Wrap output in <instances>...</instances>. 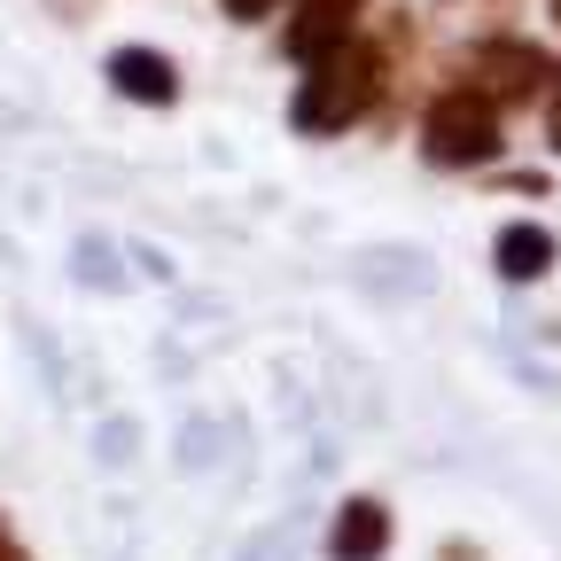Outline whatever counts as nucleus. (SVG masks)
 Returning a JSON list of instances; mask_svg holds the SVG:
<instances>
[{"label": "nucleus", "instance_id": "nucleus-12", "mask_svg": "<svg viewBox=\"0 0 561 561\" xmlns=\"http://www.w3.org/2000/svg\"><path fill=\"white\" fill-rule=\"evenodd\" d=\"M553 24H561V0H553Z\"/></svg>", "mask_w": 561, "mask_h": 561}, {"label": "nucleus", "instance_id": "nucleus-8", "mask_svg": "<svg viewBox=\"0 0 561 561\" xmlns=\"http://www.w3.org/2000/svg\"><path fill=\"white\" fill-rule=\"evenodd\" d=\"M219 9H227L234 24H257V16H273V9H280V0H219Z\"/></svg>", "mask_w": 561, "mask_h": 561}, {"label": "nucleus", "instance_id": "nucleus-4", "mask_svg": "<svg viewBox=\"0 0 561 561\" xmlns=\"http://www.w3.org/2000/svg\"><path fill=\"white\" fill-rule=\"evenodd\" d=\"M367 16V0H297V16H289V55L297 62H320L335 47H351V24Z\"/></svg>", "mask_w": 561, "mask_h": 561}, {"label": "nucleus", "instance_id": "nucleus-2", "mask_svg": "<svg viewBox=\"0 0 561 561\" xmlns=\"http://www.w3.org/2000/svg\"><path fill=\"white\" fill-rule=\"evenodd\" d=\"M507 149V133H500V102H491L483 87H445L430 102V117H421V157L445 164V172H483V164H500Z\"/></svg>", "mask_w": 561, "mask_h": 561}, {"label": "nucleus", "instance_id": "nucleus-6", "mask_svg": "<svg viewBox=\"0 0 561 561\" xmlns=\"http://www.w3.org/2000/svg\"><path fill=\"white\" fill-rule=\"evenodd\" d=\"M328 553L335 561H382L390 553V507L382 500H343L335 530H328Z\"/></svg>", "mask_w": 561, "mask_h": 561}, {"label": "nucleus", "instance_id": "nucleus-1", "mask_svg": "<svg viewBox=\"0 0 561 561\" xmlns=\"http://www.w3.org/2000/svg\"><path fill=\"white\" fill-rule=\"evenodd\" d=\"M382 102V55L375 47H335L320 62H305V87H297V133H351L367 110Z\"/></svg>", "mask_w": 561, "mask_h": 561}, {"label": "nucleus", "instance_id": "nucleus-9", "mask_svg": "<svg viewBox=\"0 0 561 561\" xmlns=\"http://www.w3.org/2000/svg\"><path fill=\"white\" fill-rule=\"evenodd\" d=\"M546 140H553V149H561V94L546 102Z\"/></svg>", "mask_w": 561, "mask_h": 561}, {"label": "nucleus", "instance_id": "nucleus-5", "mask_svg": "<svg viewBox=\"0 0 561 561\" xmlns=\"http://www.w3.org/2000/svg\"><path fill=\"white\" fill-rule=\"evenodd\" d=\"M110 87H117L125 102L172 110V102H180V70H172L157 47H117V55H110Z\"/></svg>", "mask_w": 561, "mask_h": 561}, {"label": "nucleus", "instance_id": "nucleus-3", "mask_svg": "<svg viewBox=\"0 0 561 561\" xmlns=\"http://www.w3.org/2000/svg\"><path fill=\"white\" fill-rule=\"evenodd\" d=\"M460 79L483 87L500 110H515V102H553V94H561V62H553L546 47H530V39H483V47L460 62Z\"/></svg>", "mask_w": 561, "mask_h": 561}, {"label": "nucleus", "instance_id": "nucleus-7", "mask_svg": "<svg viewBox=\"0 0 561 561\" xmlns=\"http://www.w3.org/2000/svg\"><path fill=\"white\" fill-rule=\"evenodd\" d=\"M491 265H500V280H515V289H523V280L553 273V234L523 219V227H507V234H500V250H491Z\"/></svg>", "mask_w": 561, "mask_h": 561}, {"label": "nucleus", "instance_id": "nucleus-10", "mask_svg": "<svg viewBox=\"0 0 561 561\" xmlns=\"http://www.w3.org/2000/svg\"><path fill=\"white\" fill-rule=\"evenodd\" d=\"M0 561H32V553H24V546H16L9 530H0Z\"/></svg>", "mask_w": 561, "mask_h": 561}, {"label": "nucleus", "instance_id": "nucleus-11", "mask_svg": "<svg viewBox=\"0 0 561 561\" xmlns=\"http://www.w3.org/2000/svg\"><path fill=\"white\" fill-rule=\"evenodd\" d=\"M445 561H483V553L476 546H445Z\"/></svg>", "mask_w": 561, "mask_h": 561}]
</instances>
